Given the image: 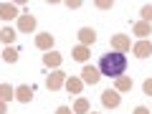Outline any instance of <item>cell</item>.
<instances>
[{"instance_id":"1","label":"cell","mask_w":152,"mask_h":114,"mask_svg":"<svg viewBox=\"0 0 152 114\" xmlns=\"http://www.w3.org/2000/svg\"><path fill=\"white\" fill-rule=\"evenodd\" d=\"M99 71L102 76H109V79H119L122 74L127 71V56L122 51H114V53H104L99 58Z\"/></svg>"},{"instance_id":"2","label":"cell","mask_w":152,"mask_h":114,"mask_svg":"<svg viewBox=\"0 0 152 114\" xmlns=\"http://www.w3.org/2000/svg\"><path fill=\"white\" fill-rule=\"evenodd\" d=\"M99 79H102V71H99V66H94V64H84V69H81V81L84 84H96Z\"/></svg>"},{"instance_id":"3","label":"cell","mask_w":152,"mask_h":114,"mask_svg":"<svg viewBox=\"0 0 152 114\" xmlns=\"http://www.w3.org/2000/svg\"><path fill=\"white\" fill-rule=\"evenodd\" d=\"M66 84V74L64 71H53V74L48 76V79H46V86L51 89V91H56V89H61Z\"/></svg>"},{"instance_id":"4","label":"cell","mask_w":152,"mask_h":114,"mask_svg":"<svg viewBox=\"0 0 152 114\" xmlns=\"http://www.w3.org/2000/svg\"><path fill=\"white\" fill-rule=\"evenodd\" d=\"M119 102H122V96H119V91L117 89H107V91L102 94V104L104 107H119Z\"/></svg>"},{"instance_id":"5","label":"cell","mask_w":152,"mask_h":114,"mask_svg":"<svg viewBox=\"0 0 152 114\" xmlns=\"http://www.w3.org/2000/svg\"><path fill=\"white\" fill-rule=\"evenodd\" d=\"M112 46H114L117 51H122V53H124V51L132 48V41H129V36L119 33V36H112Z\"/></svg>"},{"instance_id":"6","label":"cell","mask_w":152,"mask_h":114,"mask_svg":"<svg viewBox=\"0 0 152 114\" xmlns=\"http://www.w3.org/2000/svg\"><path fill=\"white\" fill-rule=\"evenodd\" d=\"M132 53H134L137 58H147V56L152 53V43L150 41H140V43L132 46Z\"/></svg>"},{"instance_id":"7","label":"cell","mask_w":152,"mask_h":114,"mask_svg":"<svg viewBox=\"0 0 152 114\" xmlns=\"http://www.w3.org/2000/svg\"><path fill=\"white\" fill-rule=\"evenodd\" d=\"M36 46L41 51H51L53 48V36H51V33H38L36 36Z\"/></svg>"},{"instance_id":"8","label":"cell","mask_w":152,"mask_h":114,"mask_svg":"<svg viewBox=\"0 0 152 114\" xmlns=\"http://www.w3.org/2000/svg\"><path fill=\"white\" fill-rule=\"evenodd\" d=\"M15 99H18V102H23V104H28L33 99V89L28 86V84H20V86L15 89Z\"/></svg>"},{"instance_id":"9","label":"cell","mask_w":152,"mask_h":114,"mask_svg":"<svg viewBox=\"0 0 152 114\" xmlns=\"http://www.w3.org/2000/svg\"><path fill=\"white\" fill-rule=\"evenodd\" d=\"M79 41H81V46H91L94 41H96L94 28H81V31H79Z\"/></svg>"},{"instance_id":"10","label":"cell","mask_w":152,"mask_h":114,"mask_svg":"<svg viewBox=\"0 0 152 114\" xmlns=\"http://www.w3.org/2000/svg\"><path fill=\"white\" fill-rule=\"evenodd\" d=\"M18 28H20L23 33H31L33 28H36V18L33 15H20L18 18Z\"/></svg>"},{"instance_id":"11","label":"cell","mask_w":152,"mask_h":114,"mask_svg":"<svg viewBox=\"0 0 152 114\" xmlns=\"http://www.w3.org/2000/svg\"><path fill=\"white\" fill-rule=\"evenodd\" d=\"M43 64L51 66V69H58L61 66V53H56V51H48V53H43Z\"/></svg>"},{"instance_id":"12","label":"cell","mask_w":152,"mask_h":114,"mask_svg":"<svg viewBox=\"0 0 152 114\" xmlns=\"http://www.w3.org/2000/svg\"><path fill=\"white\" fill-rule=\"evenodd\" d=\"M71 56H74L76 61H81V64H86V61H89V46H76V48L71 51Z\"/></svg>"},{"instance_id":"13","label":"cell","mask_w":152,"mask_h":114,"mask_svg":"<svg viewBox=\"0 0 152 114\" xmlns=\"http://www.w3.org/2000/svg\"><path fill=\"white\" fill-rule=\"evenodd\" d=\"M132 31H134L137 36L142 38V41H145V38L150 36V31H152V28H150V23H145V20H140V23H134V26H132Z\"/></svg>"},{"instance_id":"14","label":"cell","mask_w":152,"mask_h":114,"mask_svg":"<svg viewBox=\"0 0 152 114\" xmlns=\"http://www.w3.org/2000/svg\"><path fill=\"white\" fill-rule=\"evenodd\" d=\"M81 86H84V81L81 79H66V89H69V94H81Z\"/></svg>"},{"instance_id":"15","label":"cell","mask_w":152,"mask_h":114,"mask_svg":"<svg viewBox=\"0 0 152 114\" xmlns=\"http://www.w3.org/2000/svg\"><path fill=\"white\" fill-rule=\"evenodd\" d=\"M0 15L5 18V20H10V18H15V15H18V8H15V5H10V3H3V5H0Z\"/></svg>"},{"instance_id":"16","label":"cell","mask_w":152,"mask_h":114,"mask_svg":"<svg viewBox=\"0 0 152 114\" xmlns=\"http://www.w3.org/2000/svg\"><path fill=\"white\" fill-rule=\"evenodd\" d=\"M0 91H3V102H5V104L15 96V89H13L10 84H3V86H0Z\"/></svg>"},{"instance_id":"17","label":"cell","mask_w":152,"mask_h":114,"mask_svg":"<svg viewBox=\"0 0 152 114\" xmlns=\"http://www.w3.org/2000/svg\"><path fill=\"white\" fill-rule=\"evenodd\" d=\"M129 89H132V79L119 76V79H117V91H129Z\"/></svg>"},{"instance_id":"18","label":"cell","mask_w":152,"mask_h":114,"mask_svg":"<svg viewBox=\"0 0 152 114\" xmlns=\"http://www.w3.org/2000/svg\"><path fill=\"white\" fill-rule=\"evenodd\" d=\"M74 112H76V114H89V102H86V99H76Z\"/></svg>"},{"instance_id":"19","label":"cell","mask_w":152,"mask_h":114,"mask_svg":"<svg viewBox=\"0 0 152 114\" xmlns=\"http://www.w3.org/2000/svg\"><path fill=\"white\" fill-rule=\"evenodd\" d=\"M3 61H5V64H15L18 61V51L15 48H5L3 51Z\"/></svg>"},{"instance_id":"20","label":"cell","mask_w":152,"mask_h":114,"mask_svg":"<svg viewBox=\"0 0 152 114\" xmlns=\"http://www.w3.org/2000/svg\"><path fill=\"white\" fill-rule=\"evenodd\" d=\"M3 41H5V43H13V41H15V31H13V28H3Z\"/></svg>"},{"instance_id":"21","label":"cell","mask_w":152,"mask_h":114,"mask_svg":"<svg viewBox=\"0 0 152 114\" xmlns=\"http://www.w3.org/2000/svg\"><path fill=\"white\" fill-rule=\"evenodd\" d=\"M142 20H145V23L152 20V5H145V8H142Z\"/></svg>"},{"instance_id":"22","label":"cell","mask_w":152,"mask_h":114,"mask_svg":"<svg viewBox=\"0 0 152 114\" xmlns=\"http://www.w3.org/2000/svg\"><path fill=\"white\" fill-rule=\"evenodd\" d=\"M142 89H145V94H150V96H152V79H147V81L142 84Z\"/></svg>"},{"instance_id":"23","label":"cell","mask_w":152,"mask_h":114,"mask_svg":"<svg viewBox=\"0 0 152 114\" xmlns=\"http://www.w3.org/2000/svg\"><path fill=\"white\" fill-rule=\"evenodd\" d=\"M96 8H102V10H109V8H112V3H107V0H99Z\"/></svg>"},{"instance_id":"24","label":"cell","mask_w":152,"mask_h":114,"mask_svg":"<svg viewBox=\"0 0 152 114\" xmlns=\"http://www.w3.org/2000/svg\"><path fill=\"white\" fill-rule=\"evenodd\" d=\"M134 114H152V112H150L147 107H137V109H134Z\"/></svg>"},{"instance_id":"25","label":"cell","mask_w":152,"mask_h":114,"mask_svg":"<svg viewBox=\"0 0 152 114\" xmlns=\"http://www.w3.org/2000/svg\"><path fill=\"white\" fill-rule=\"evenodd\" d=\"M56 114H71V109L69 107H58V109H56Z\"/></svg>"},{"instance_id":"26","label":"cell","mask_w":152,"mask_h":114,"mask_svg":"<svg viewBox=\"0 0 152 114\" xmlns=\"http://www.w3.org/2000/svg\"><path fill=\"white\" fill-rule=\"evenodd\" d=\"M89 114H96V112H89Z\"/></svg>"}]
</instances>
